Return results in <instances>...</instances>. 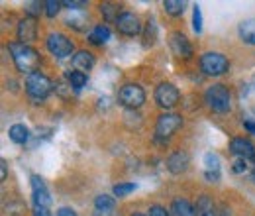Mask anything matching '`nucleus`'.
<instances>
[{"label": "nucleus", "instance_id": "f257e3e1", "mask_svg": "<svg viewBox=\"0 0 255 216\" xmlns=\"http://www.w3.org/2000/svg\"><path fill=\"white\" fill-rule=\"evenodd\" d=\"M8 49H10L14 65L20 73H28V75L35 73V69L39 67V53L33 47L26 45V43H20V41H14L8 45Z\"/></svg>", "mask_w": 255, "mask_h": 216}, {"label": "nucleus", "instance_id": "f03ea898", "mask_svg": "<svg viewBox=\"0 0 255 216\" xmlns=\"http://www.w3.org/2000/svg\"><path fill=\"white\" fill-rule=\"evenodd\" d=\"M204 100L214 112H220V114L228 112L232 108V94L228 91V87L222 83H216V85L208 87L206 93H204Z\"/></svg>", "mask_w": 255, "mask_h": 216}, {"label": "nucleus", "instance_id": "7ed1b4c3", "mask_svg": "<svg viewBox=\"0 0 255 216\" xmlns=\"http://www.w3.org/2000/svg\"><path fill=\"white\" fill-rule=\"evenodd\" d=\"M51 87H53L51 79L45 77L39 71L28 75V79H26V93H28V96L32 98L33 102H41L47 94L51 93Z\"/></svg>", "mask_w": 255, "mask_h": 216}, {"label": "nucleus", "instance_id": "20e7f679", "mask_svg": "<svg viewBox=\"0 0 255 216\" xmlns=\"http://www.w3.org/2000/svg\"><path fill=\"white\" fill-rule=\"evenodd\" d=\"M200 69H202L204 75L220 77L224 73H228L230 61L226 59V55L218 53V51H206V53L200 57Z\"/></svg>", "mask_w": 255, "mask_h": 216}, {"label": "nucleus", "instance_id": "39448f33", "mask_svg": "<svg viewBox=\"0 0 255 216\" xmlns=\"http://www.w3.org/2000/svg\"><path fill=\"white\" fill-rule=\"evenodd\" d=\"M45 43H47L49 53L55 55V57H59V59H65V57L73 55V49H75L73 41L65 33H59V31H51L47 35V41Z\"/></svg>", "mask_w": 255, "mask_h": 216}, {"label": "nucleus", "instance_id": "423d86ee", "mask_svg": "<svg viewBox=\"0 0 255 216\" xmlns=\"http://www.w3.org/2000/svg\"><path fill=\"white\" fill-rule=\"evenodd\" d=\"M118 100L126 106V108H139L145 102V91L135 85V83H128L120 89L118 93Z\"/></svg>", "mask_w": 255, "mask_h": 216}, {"label": "nucleus", "instance_id": "0eeeda50", "mask_svg": "<svg viewBox=\"0 0 255 216\" xmlns=\"http://www.w3.org/2000/svg\"><path fill=\"white\" fill-rule=\"evenodd\" d=\"M155 102L159 104L161 108H173L177 102H179V91H177V87L175 85H171V83H161L159 87L155 89Z\"/></svg>", "mask_w": 255, "mask_h": 216}, {"label": "nucleus", "instance_id": "6e6552de", "mask_svg": "<svg viewBox=\"0 0 255 216\" xmlns=\"http://www.w3.org/2000/svg\"><path fill=\"white\" fill-rule=\"evenodd\" d=\"M181 126H183V118L179 114H161L159 118H157V124H155V134L159 138H169Z\"/></svg>", "mask_w": 255, "mask_h": 216}, {"label": "nucleus", "instance_id": "1a4fd4ad", "mask_svg": "<svg viewBox=\"0 0 255 216\" xmlns=\"http://www.w3.org/2000/svg\"><path fill=\"white\" fill-rule=\"evenodd\" d=\"M32 193H33V203H35V209H49L51 207V197H49V191L45 183L41 181V177L33 175L32 177Z\"/></svg>", "mask_w": 255, "mask_h": 216}, {"label": "nucleus", "instance_id": "9d476101", "mask_svg": "<svg viewBox=\"0 0 255 216\" xmlns=\"http://www.w3.org/2000/svg\"><path fill=\"white\" fill-rule=\"evenodd\" d=\"M169 45H171V49H173V53H175L177 57L189 59L192 55V45L189 43L187 35L181 33V31H173V33L169 35Z\"/></svg>", "mask_w": 255, "mask_h": 216}, {"label": "nucleus", "instance_id": "9b49d317", "mask_svg": "<svg viewBox=\"0 0 255 216\" xmlns=\"http://www.w3.org/2000/svg\"><path fill=\"white\" fill-rule=\"evenodd\" d=\"M116 28L120 33L124 35H137L141 31V24H139V18L131 12H122L116 20Z\"/></svg>", "mask_w": 255, "mask_h": 216}, {"label": "nucleus", "instance_id": "f8f14e48", "mask_svg": "<svg viewBox=\"0 0 255 216\" xmlns=\"http://www.w3.org/2000/svg\"><path fill=\"white\" fill-rule=\"evenodd\" d=\"M230 150H232V154L238 155L240 159H255V148L254 144L250 142V140H246V138H234L232 142H230Z\"/></svg>", "mask_w": 255, "mask_h": 216}, {"label": "nucleus", "instance_id": "ddd939ff", "mask_svg": "<svg viewBox=\"0 0 255 216\" xmlns=\"http://www.w3.org/2000/svg\"><path fill=\"white\" fill-rule=\"evenodd\" d=\"M37 37V24L33 18H24L20 24H18V39L20 43H30Z\"/></svg>", "mask_w": 255, "mask_h": 216}, {"label": "nucleus", "instance_id": "4468645a", "mask_svg": "<svg viewBox=\"0 0 255 216\" xmlns=\"http://www.w3.org/2000/svg\"><path fill=\"white\" fill-rule=\"evenodd\" d=\"M187 167H189V155H187V152H175V154L167 159V169L173 175L185 173Z\"/></svg>", "mask_w": 255, "mask_h": 216}, {"label": "nucleus", "instance_id": "2eb2a0df", "mask_svg": "<svg viewBox=\"0 0 255 216\" xmlns=\"http://www.w3.org/2000/svg\"><path fill=\"white\" fill-rule=\"evenodd\" d=\"M73 67H75V71H81V73L91 71L95 67V55L91 51H85V49L83 51H77L73 55Z\"/></svg>", "mask_w": 255, "mask_h": 216}, {"label": "nucleus", "instance_id": "dca6fc26", "mask_svg": "<svg viewBox=\"0 0 255 216\" xmlns=\"http://www.w3.org/2000/svg\"><path fill=\"white\" fill-rule=\"evenodd\" d=\"M204 165H206V179L212 183V181H218L220 179V159H218V155L212 154V152H208V154L204 155Z\"/></svg>", "mask_w": 255, "mask_h": 216}, {"label": "nucleus", "instance_id": "f3484780", "mask_svg": "<svg viewBox=\"0 0 255 216\" xmlns=\"http://www.w3.org/2000/svg\"><path fill=\"white\" fill-rule=\"evenodd\" d=\"M171 216H198V213L187 199L179 197L171 203Z\"/></svg>", "mask_w": 255, "mask_h": 216}, {"label": "nucleus", "instance_id": "a211bd4d", "mask_svg": "<svg viewBox=\"0 0 255 216\" xmlns=\"http://www.w3.org/2000/svg\"><path fill=\"white\" fill-rule=\"evenodd\" d=\"M238 33H240V39L248 45H255V18H250V20H244L238 28Z\"/></svg>", "mask_w": 255, "mask_h": 216}, {"label": "nucleus", "instance_id": "6ab92c4d", "mask_svg": "<svg viewBox=\"0 0 255 216\" xmlns=\"http://www.w3.org/2000/svg\"><path fill=\"white\" fill-rule=\"evenodd\" d=\"M8 136H10V140H12L14 144H26L30 132H28V128H26L24 124H14V126H10Z\"/></svg>", "mask_w": 255, "mask_h": 216}, {"label": "nucleus", "instance_id": "aec40b11", "mask_svg": "<svg viewBox=\"0 0 255 216\" xmlns=\"http://www.w3.org/2000/svg\"><path fill=\"white\" fill-rule=\"evenodd\" d=\"M95 207L98 213H102V215H108V213H112L114 211V207H116V201H114V197H108V195H98L95 201Z\"/></svg>", "mask_w": 255, "mask_h": 216}, {"label": "nucleus", "instance_id": "412c9836", "mask_svg": "<svg viewBox=\"0 0 255 216\" xmlns=\"http://www.w3.org/2000/svg\"><path fill=\"white\" fill-rule=\"evenodd\" d=\"M110 39V30L106 28V26H96L95 30L89 33V41L91 43H95V45H102V43H106Z\"/></svg>", "mask_w": 255, "mask_h": 216}, {"label": "nucleus", "instance_id": "4be33fe9", "mask_svg": "<svg viewBox=\"0 0 255 216\" xmlns=\"http://www.w3.org/2000/svg\"><path fill=\"white\" fill-rule=\"evenodd\" d=\"M196 213H198V216H218V213H214L212 201H210L206 195H202V197L198 199V203H196Z\"/></svg>", "mask_w": 255, "mask_h": 216}, {"label": "nucleus", "instance_id": "5701e85b", "mask_svg": "<svg viewBox=\"0 0 255 216\" xmlns=\"http://www.w3.org/2000/svg\"><path fill=\"white\" fill-rule=\"evenodd\" d=\"M67 81L73 89H83L87 85V73H81V71H69L67 73Z\"/></svg>", "mask_w": 255, "mask_h": 216}, {"label": "nucleus", "instance_id": "b1692460", "mask_svg": "<svg viewBox=\"0 0 255 216\" xmlns=\"http://www.w3.org/2000/svg\"><path fill=\"white\" fill-rule=\"evenodd\" d=\"M163 8L171 16H181L183 10H185V2H181V0H165L163 2Z\"/></svg>", "mask_w": 255, "mask_h": 216}, {"label": "nucleus", "instance_id": "393cba45", "mask_svg": "<svg viewBox=\"0 0 255 216\" xmlns=\"http://www.w3.org/2000/svg\"><path fill=\"white\" fill-rule=\"evenodd\" d=\"M100 14H104V18L108 20V22H116L118 20V8L114 6V4H110V2H104V4H100Z\"/></svg>", "mask_w": 255, "mask_h": 216}, {"label": "nucleus", "instance_id": "a878e982", "mask_svg": "<svg viewBox=\"0 0 255 216\" xmlns=\"http://www.w3.org/2000/svg\"><path fill=\"white\" fill-rule=\"evenodd\" d=\"M192 30H194V33H200L202 31V12H200V6L198 4L192 8Z\"/></svg>", "mask_w": 255, "mask_h": 216}, {"label": "nucleus", "instance_id": "bb28decb", "mask_svg": "<svg viewBox=\"0 0 255 216\" xmlns=\"http://www.w3.org/2000/svg\"><path fill=\"white\" fill-rule=\"evenodd\" d=\"M135 183H120V185H116L114 189H112V193H114V197H126V195H129L131 191H135Z\"/></svg>", "mask_w": 255, "mask_h": 216}, {"label": "nucleus", "instance_id": "cd10ccee", "mask_svg": "<svg viewBox=\"0 0 255 216\" xmlns=\"http://www.w3.org/2000/svg\"><path fill=\"white\" fill-rule=\"evenodd\" d=\"M61 2L59 0H47L45 2V14L49 16V18H55L57 14H59V10H61Z\"/></svg>", "mask_w": 255, "mask_h": 216}, {"label": "nucleus", "instance_id": "c85d7f7f", "mask_svg": "<svg viewBox=\"0 0 255 216\" xmlns=\"http://www.w3.org/2000/svg\"><path fill=\"white\" fill-rule=\"evenodd\" d=\"M69 10H79V8H87V2H79V0H65L61 2Z\"/></svg>", "mask_w": 255, "mask_h": 216}, {"label": "nucleus", "instance_id": "c756f323", "mask_svg": "<svg viewBox=\"0 0 255 216\" xmlns=\"http://www.w3.org/2000/svg\"><path fill=\"white\" fill-rule=\"evenodd\" d=\"M28 6V14H30V18H33L37 12H41V6H45V4H39V2H30V4H26Z\"/></svg>", "mask_w": 255, "mask_h": 216}, {"label": "nucleus", "instance_id": "7c9ffc66", "mask_svg": "<svg viewBox=\"0 0 255 216\" xmlns=\"http://www.w3.org/2000/svg\"><path fill=\"white\" fill-rule=\"evenodd\" d=\"M149 216H169V213H167L163 207H159V205H153V207L149 209Z\"/></svg>", "mask_w": 255, "mask_h": 216}, {"label": "nucleus", "instance_id": "2f4dec72", "mask_svg": "<svg viewBox=\"0 0 255 216\" xmlns=\"http://www.w3.org/2000/svg\"><path fill=\"white\" fill-rule=\"evenodd\" d=\"M234 171H236V173L246 171V159H240V157H238V161L234 163Z\"/></svg>", "mask_w": 255, "mask_h": 216}, {"label": "nucleus", "instance_id": "473e14b6", "mask_svg": "<svg viewBox=\"0 0 255 216\" xmlns=\"http://www.w3.org/2000/svg\"><path fill=\"white\" fill-rule=\"evenodd\" d=\"M57 216H77V213H75L73 209H69V207H61V209L57 211Z\"/></svg>", "mask_w": 255, "mask_h": 216}, {"label": "nucleus", "instance_id": "72a5a7b5", "mask_svg": "<svg viewBox=\"0 0 255 216\" xmlns=\"http://www.w3.org/2000/svg\"><path fill=\"white\" fill-rule=\"evenodd\" d=\"M0 179H2V181L6 179V161H4V159L0 161Z\"/></svg>", "mask_w": 255, "mask_h": 216}, {"label": "nucleus", "instance_id": "f704fd0d", "mask_svg": "<svg viewBox=\"0 0 255 216\" xmlns=\"http://www.w3.org/2000/svg\"><path fill=\"white\" fill-rule=\"evenodd\" d=\"M246 130H248L250 134H254V136H255V122L248 120V122H246Z\"/></svg>", "mask_w": 255, "mask_h": 216}, {"label": "nucleus", "instance_id": "c9c22d12", "mask_svg": "<svg viewBox=\"0 0 255 216\" xmlns=\"http://www.w3.org/2000/svg\"><path fill=\"white\" fill-rule=\"evenodd\" d=\"M35 216H51L47 213V209H35Z\"/></svg>", "mask_w": 255, "mask_h": 216}, {"label": "nucleus", "instance_id": "e433bc0d", "mask_svg": "<svg viewBox=\"0 0 255 216\" xmlns=\"http://www.w3.org/2000/svg\"><path fill=\"white\" fill-rule=\"evenodd\" d=\"M218 216H230V211H226V209H222V211L218 213Z\"/></svg>", "mask_w": 255, "mask_h": 216}, {"label": "nucleus", "instance_id": "4c0bfd02", "mask_svg": "<svg viewBox=\"0 0 255 216\" xmlns=\"http://www.w3.org/2000/svg\"><path fill=\"white\" fill-rule=\"evenodd\" d=\"M131 216H145V215H141V213H135V215H131Z\"/></svg>", "mask_w": 255, "mask_h": 216}, {"label": "nucleus", "instance_id": "58836bf2", "mask_svg": "<svg viewBox=\"0 0 255 216\" xmlns=\"http://www.w3.org/2000/svg\"><path fill=\"white\" fill-rule=\"evenodd\" d=\"M254 179H255V171H254Z\"/></svg>", "mask_w": 255, "mask_h": 216}]
</instances>
